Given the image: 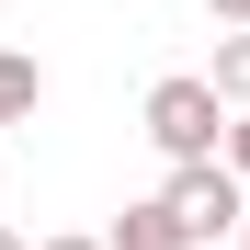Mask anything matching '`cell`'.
<instances>
[{
  "label": "cell",
  "instance_id": "6da1fadb",
  "mask_svg": "<svg viewBox=\"0 0 250 250\" xmlns=\"http://www.w3.org/2000/svg\"><path fill=\"white\" fill-rule=\"evenodd\" d=\"M239 137V114H228V91L205 68H171V80H148V148L171 159V171H205V159H216Z\"/></svg>",
  "mask_w": 250,
  "mask_h": 250
},
{
  "label": "cell",
  "instance_id": "7a4b0ae2",
  "mask_svg": "<svg viewBox=\"0 0 250 250\" xmlns=\"http://www.w3.org/2000/svg\"><path fill=\"white\" fill-rule=\"evenodd\" d=\"M159 205L182 216V239H228V228H250V182L228 171V159H205V171H171V182H159Z\"/></svg>",
  "mask_w": 250,
  "mask_h": 250
},
{
  "label": "cell",
  "instance_id": "3957f363",
  "mask_svg": "<svg viewBox=\"0 0 250 250\" xmlns=\"http://www.w3.org/2000/svg\"><path fill=\"white\" fill-rule=\"evenodd\" d=\"M103 239H114V250H193V239H182V216H171L159 193H148V205H125V216H114Z\"/></svg>",
  "mask_w": 250,
  "mask_h": 250
},
{
  "label": "cell",
  "instance_id": "277c9868",
  "mask_svg": "<svg viewBox=\"0 0 250 250\" xmlns=\"http://www.w3.org/2000/svg\"><path fill=\"white\" fill-rule=\"evenodd\" d=\"M34 103H46V68L0 46V125H34Z\"/></svg>",
  "mask_w": 250,
  "mask_h": 250
},
{
  "label": "cell",
  "instance_id": "5b68a950",
  "mask_svg": "<svg viewBox=\"0 0 250 250\" xmlns=\"http://www.w3.org/2000/svg\"><path fill=\"white\" fill-rule=\"evenodd\" d=\"M205 80L228 91V114H250V34H228V46H216V68H205Z\"/></svg>",
  "mask_w": 250,
  "mask_h": 250
},
{
  "label": "cell",
  "instance_id": "8992f818",
  "mask_svg": "<svg viewBox=\"0 0 250 250\" xmlns=\"http://www.w3.org/2000/svg\"><path fill=\"white\" fill-rule=\"evenodd\" d=\"M205 12H216V23H228V34H250V0H205Z\"/></svg>",
  "mask_w": 250,
  "mask_h": 250
},
{
  "label": "cell",
  "instance_id": "52a82bcc",
  "mask_svg": "<svg viewBox=\"0 0 250 250\" xmlns=\"http://www.w3.org/2000/svg\"><path fill=\"white\" fill-rule=\"evenodd\" d=\"M228 171H239V182H250V114H239V137H228Z\"/></svg>",
  "mask_w": 250,
  "mask_h": 250
},
{
  "label": "cell",
  "instance_id": "ba28073f",
  "mask_svg": "<svg viewBox=\"0 0 250 250\" xmlns=\"http://www.w3.org/2000/svg\"><path fill=\"white\" fill-rule=\"evenodd\" d=\"M34 250H114V239H34Z\"/></svg>",
  "mask_w": 250,
  "mask_h": 250
},
{
  "label": "cell",
  "instance_id": "9c48e42d",
  "mask_svg": "<svg viewBox=\"0 0 250 250\" xmlns=\"http://www.w3.org/2000/svg\"><path fill=\"white\" fill-rule=\"evenodd\" d=\"M0 250H23V239H12V228H0Z\"/></svg>",
  "mask_w": 250,
  "mask_h": 250
},
{
  "label": "cell",
  "instance_id": "30bf717a",
  "mask_svg": "<svg viewBox=\"0 0 250 250\" xmlns=\"http://www.w3.org/2000/svg\"><path fill=\"white\" fill-rule=\"evenodd\" d=\"M239 239H250V228H239Z\"/></svg>",
  "mask_w": 250,
  "mask_h": 250
}]
</instances>
